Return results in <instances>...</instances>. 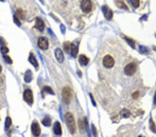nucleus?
<instances>
[{
	"label": "nucleus",
	"instance_id": "7ed1b4c3",
	"mask_svg": "<svg viewBox=\"0 0 156 137\" xmlns=\"http://www.w3.org/2000/svg\"><path fill=\"white\" fill-rule=\"evenodd\" d=\"M102 62L105 67L110 69L114 67V60L112 56H110V55H106L103 58Z\"/></svg>",
	"mask_w": 156,
	"mask_h": 137
},
{
	"label": "nucleus",
	"instance_id": "1a4fd4ad",
	"mask_svg": "<svg viewBox=\"0 0 156 137\" xmlns=\"http://www.w3.org/2000/svg\"><path fill=\"white\" fill-rule=\"evenodd\" d=\"M35 28H36L37 29L40 30V31H42V30H44V22L42 21V19L39 18V17L36 18V20H35Z\"/></svg>",
	"mask_w": 156,
	"mask_h": 137
},
{
	"label": "nucleus",
	"instance_id": "9d476101",
	"mask_svg": "<svg viewBox=\"0 0 156 137\" xmlns=\"http://www.w3.org/2000/svg\"><path fill=\"white\" fill-rule=\"evenodd\" d=\"M102 9H103V13L105 15V17H106V19H108V20H110V19H112V15H113L112 10L110 9L108 6H103Z\"/></svg>",
	"mask_w": 156,
	"mask_h": 137
},
{
	"label": "nucleus",
	"instance_id": "f03ea898",
	"mask_svg": "<svg viewBox=\"0 0 156 137\" xmlns=\"http://www.w3.org/2000/svg\"><path fill=\"white\" fill-rule=\"evenodd\" d=\"M62 97L64 100V102L69 104L71 101L72 97V90L69 87H64L62 91Z\"/></svg>",
	"mask_w": 156,
	"mask_h": 137
},
{
	"label": "nucleus",
	"instance_id": "a211bd4d",
	"mask_svg": "<svg viewBox=\"0 0 156 137\" xmlns=\"http://www.w3.org/2000/svg\"><path fill=\"white\" fill-rule=\"evenodd\" d=\"M71 47H72V44L70 42H66L64 43V50L67 52L69 53L71 50Z\"/></svg>",
	"mask_w": 156,
	"mask_h": 137
},
{
	"label": "nucleus",
	"instance_id": "f704fd0d",
	"mask_svg": "<svg viewBox=\"0 0 156 137\" xmlns=\"http://www.w3.org/2000/svg\"><path fill=\"white\" fill-rule=\"evenodd\" d=\"M2 66L0 65V73L2 72Z\"/></svg>",
	"mask_w": 156,
	"mask_h": 137
},
{
	"label": "nucleus",
	"instance_id": "39448f33",
	"mask_svg": "<svg viewBox=\"0 0 156 137\" xmlns=\"http://www.w3.org/2000/svg\"><path fill=\"white\" fill-rule=\"evenodd\" d=\"M81 7L82 10L85 13H89L92 8V3L90 1H83L81 4Z\"/></svg>",
	"mask_w": 156,
	"mask_h": 137
},
{
	"label": "nucleus",
	"instance_id": "f257e3e1",
	"mask_svg": "<svg viewBox=\"0 0 156 137\" xmlns=\"http://www.w3.org/2000/svg\"><path fill=\"white\" fill-rule=\"evenodd\" d=\"M65 117L66 123L67 125L68 129L70 130V133L71 134H74L75 132H76V126L74 116L71 113H67Z\"/></svg>",
	"mask_w": 156,
	"mask_h": 137
},
{
	"label": "nucleus",
	"instance_id": "cd10ccee",
	"mask_svg": "<svg viewBox=\"0 0 156 137\" xmlns=\"http://www.w3.org/2000/svg\"><path fill=\"white\" fill-rule=\"evenodd\" d=\"M139 91H135V93H133V98L134 99H137L138 97H139Z\"/></svg>",
	"mask_w": 156,
	"mask_h": 137
},
{
	"label": "nucleus",
	"instance_id": "473e14b6",
	"mask_svg": "<svg viewBox=\"0 0 156 137\" xmlns=\"http://www.w3.org/2000/svg\"><path fill=\"white\" fill-rule=\"evenodd\" d=\"M90 97H91V99H92V103H93V105H95V102H94V99H93V98H92V94H90Z\"/></svg>",
	"mask_w": 156,
	"mask_h": 137
},
{
	"label": "nucleus",
	"instance_id": "6ab92c4d",
	"mask_svg": "<svg viewBox=\"0 0 156 137\" xmlns=\"http://www.w3.org/2000/svg\"><path fill=\"white\" fill-rule=\"evenodd\" d=\"M12 124V120L10 117H7L6 119V121H5V127H6V130H8L9 128L11 127Z\"/></svg>",
	"mask_w": 156,
	"mask_h": 137
},
{
	"label": "nucleus",
	"instance_id": "7c9ffc66",
	"mask_svg": "<svg viewBox=\"0 0 156 137\" xmlns=\"http://www.w3.org/2000/svg\"><path fill=\"white\" fill-rule=\"evenodd\" d=\"M130 115V113L128 112H123V116H124V117H128V116Z\"/></svg>",
	"mask_w": 156,
	"mask_h": 137
},
{
	"label": "nucleus",
	"instance_id": "f3484780",
	"mask_svg": "<svg viewBox=\"0 0 156 137\" xmlns=\"http://www.w3.org/2000/svg\"><path fill=\"white\" fill-rule=\"evenodd\" d=\"M31 78H32V73H31L30 70H28L25 73L24 80H25L26 82H29L31 80Z\"/></svg>",
	"mask_w": 156,
	"mask_h": 137
},
{
	"label": "nucleus",
	"instance_id": "2eb2a0df",
	"mask_svg": "<svg viewBox=\"0 0 156 137\" xmlns=\"http://www.w3.org/2000/svg\"><path fill=\"white\" fill-rule=\"evenodd\" d=\"M28 60H29V62H31V64L33 65L35 68L38 67V62H37V61L36 60L35 58L33 56V55H32V54H31L30 56H29Z\"/></svg>",
	"mask_w": 156,
	"mask_h": 137
},
{
	"label": "nucleus",
	"instance_id": "c756f323",
	"mask_svg": "<svg viewBox=\"0 0 156 137\" xmlns=\"http://www.w3.org/2000/svg\"><path fill=\"white\" fill-rule=\"evenodd\" d=\"M14 22H15V23L16 24H17L18 26L21 25V24H20V21H19L18 18H17L16 16H14Z\"/></svg>",
	"mask_w": 156,
	"mask_h": 137
},
{
	"label": "nucleus",
	"instance_id": "bb28decb",
	"mask_svg": "<svg viewBox=\"0 0 156 137\" xmlns=\"http://www.w3.org/2000/svg\"><path fill=\"white\" fill-rule=\"evenodd\" d=\"M92 133L94 136H97V131L94 125H92Z\"/></svg>",
	"mask_w": 156,
	"mask_h": 137
},
{
	"label": "nucleus",
	"instance_id": "5701e85b",
	"mask_svg": "<svg viewBox=\"0 0 156 137\" xmlns=\"http://www.w3.org/2000/svg\"><path fill=\"white\" fill-rule=\"evenodd\" d=\"M125 39H126V40L127 41V42H128V44L131 45V47H133V48H135V42H134L133 40H132L131 39H129V38H128V37H125Z\"/></svg>",
	"mask_w": 156,
	"mask_h": 137
},
{
	"label": "nucleus",
	"instance_id": "c85d7f7f",
	"mask_svg": "<svg viewBox=\"0 0 156 137\" xmlns=\"http://www.w3.org/2000/svg\"><path fill=\"white\" fill-rule=\"evenodd\" d=\"M151 129L152 130V131L153 132H156V127L155 126V125H154L153 122H151Z\"/></svg>",
	"mask_w": 156,
	"mask_h": 137
},
{
	"label": "nucleus",
	"instance_id": "c9c22d12",
	"mask_svg": "<svg viewBox=\"0 0 156 137\" xmlns=\"http://www.w3.org/2000/svg\"><path fill=\"white\" fill-rule=\"evenodd\" d=\"M139 137H142V136H139Z\"/></svg>",
	"mask_w": 156,
	"mask_h": 137
},
{
	"label": "nucleus",
	"instance_id": "2f4dec72",
	"mask_svg": "<svg viewBox=\"0 0 156 137\" xmlns=\"http://www.w3.org/2000/svg\"><path fill=\"white\" fill-rule=\"evenodd\" d=\"M0 43H1L2 45H4V42L3 38H2V37H0Z\"/></svg>",
	"mask_w": 156,
	"mask_h": 137
},
{
	"label": "nucleus",
	"instance_id": "4468645a",
	"mask_svg": "<svg viewBox=\"0 0 156 137\" xmlns=\"http://www.w3.org/2000/svg\"><path fill=\"white\" fill-rule=\"evenodd\" d=\"M79 62L80 64L83 66H85L88 64L89 60L88 58H87L86 56H84V55H81L79 57Z\"/></svg>",
	"mask_w": 156,
	"mask_h": 137
},
{
	"label": "nucleus",
	"instance_id": "b1692460",
	"mask_svg": "<svg viewBox=\"0 0 156 137\" xmlns=\"http://www.w3.org/2000/svg\"><path fill=\"white\" fill-rule=\"evenodd\" d=\"M4 58L5 61H6L8 64H12V62H13L11 58H10L8 56H4Z\"/></svg>",
	"mask_w": 156,
	"mask_h": 137
},
{
	"label": "nucleus",
	"instance_id": "412c9836",
	"mask_svg": "<svg viewBox=\"0 0 156 137\" xmlns=\"http://www.w3.org/2000/svg\"><path fill=\"white\" fill-rule=\"evenodd\" d=\"M116 4L118 5V6H119V8H123V9H126V10L128 9L127 6H126V4L123 2L119 1V2H116Z\"/></svg>",
	"mask_w": 156,
	"mask_h": 137
},
{
	"label": "nucleus",
	"instance_id": "dca6fc26",
	"mask_svg": "<svg viewBox=\"0 0 156 137\" xmlns=\"http://www.w3.org/2000/svg\"><path fill=\"white\" fill-rule=\"evenodd\" d=\"M71 54L73 57H76V55L78 54V47L74 44H72V47H71Z\"/></svg>",
	"mask_w": 156,
	"mask_h": 137
},
{
	"label": "nucleus",
	"instance_id": "4be33fe9",
	"mask_svg": "<svg viewBox=\"0 0 156 137\" xmlns=\"http://www.w3.org/2000/svg\"><path fill=\"white\" fill-rule=\"evenodd\" d=\"M43 90H44V92H47V93H51V94H53V95L54 94V91H53V90H52V89H51V87H48V86L44 87V89H43Z\"/></svg>",
	"mask_w": 156,
	"mask_h": 137
},
{
	"label": "nucleus",
	"instance_id": "20e7f679",
	"mask_svg": "<svg viewBox=\"0 0 156 137\" xmlns=\"http://www.w3.org/2000/svg\"><path fill=\"white\" fill-rule=\"evenodd\" d=\"M137 70V66L135 63L131 62L126 65L124 68V72L128 76H133Z\"/></svg>",
	"mask_w": 156,
	"mask_h": 137
},
{
	"label": "nucleus",
	"instance_id": "6e6552de",
	"mask_svg": "<svg viewBox=\"0 0 156 137\" xmlns=\"http://www.w3.org/2000/svg\"><path fill=\"white\" fill-rule=\"evenodd\" d=\"M31 131L35 136H39L41 133V129L39 124L36 122H33L31 125Z\"/></svg>",
	"mask_w": 156,
	"mask_h": 137
},
{
	"label": "nucleus",
	"instance_id": "a878e982",
	"mask_svg": "<svg viewBox=\"0 0 156 137\" xmlns=\"http://www.w3.org/2000/svg\"><path fill=\"white\" fill-rule=\"evenodd\" d=\"M1 50H2V54H7L8 52V49L6 47H5V46H3V47H2Z\"/></svg>",
	"mask_w": 156,
	"mask_h": 137
},
{
	"label": "nucleus",
	"instance_id": "ddd939ff",
	"mask_svg": "<svg viewBox=\"0 0 156 137\" xmlns=\"http://www.w3.org/2000/svg\"><path fill=\"white\" fill-rule=\"evenodd\" d=\"M16 15L18 19H24L26 17V12L24 11L21 8H19L16 10Z\"/></svg>",
	"mask_w": 156,
	"mask_h": 137
},
{
	"label": "nucleus",
	"instance_id": "423d86ee",
	"mask_svg": "<svg viewBox=\"0 0 156 137\" xmlns=\"http://www.w3.org/2000/svg\"><path fill=\"white\" fill-rule=\"evenodd\" d=\"M37 45H38V47H40L41 49L46 50V49H48V47H49L48 40H47L46 37H40L38 41H37Z\"/></svg>",
	"mask_w": 156,
	"mask_h": 137
},
{
	"label": "nucleus",
	"instance_id": "393cba45",
	"mask_svg": "<svg viewBox=\"0 0 156 137\" xmlns=\"http://www.w3.org/2000/svg\"><path fill=\"white\" fill-rule=\"evenodd\" d=\"M131 4L133 5V6L135 8H137L140 5V2L139 1H137V0H134V1H131Z\"/></svg>",
	"mask_w": 156,
	"mask_h": 137
},
{
	"label": "nucleus",
	"instance_id": "f8f14e48",
	"mask_svg": "<svg viewBox=\"0 0 156 137\" xmlns=\"http://www.w3.org/2000/svg\"><path fill=\"white\" fill-rule=\"evenodd\" d=\"M54 132L56 135H61L62 134V129H61V124L58 121H56L54 123Z\"/></svg>",
	"mask_w": 156,
	"mask_h": 137
},
{
	"label": "nucleus",
	"instance_id": "72a5a7b5",
	"mask_svg": "<svg viewBox=\"0 0 156 137\" xmlns=\"http://www.w3.org/2000/svg\"><path fill=\"white\" fill-rule=\"evenodd\" d=\"M154 104H156V92L155 93V96H154Z\"/></svg>",
	"mask_w": 156,
	"mask_h": 137
},
{
	"label": "nucleus",
	"instance_id": "0eeeda50",
	"mask_svg": "<svg viewBox=\"0 0 156 137\" xmlns=\"http://www.w3.org/2000/svg\"><path fill=\"white\" fill-rule=\"evenodd\" d=\"M24 99L26 102H28V104L31 105L33 102V93H32V91L29 90V89H26L24 92Z\"/></svg>",
	"mask_w": 156,
	"mask_h": 137
},
{
	"label": "nucleus",
	"instance_id": "9b49d317",
	"mask_svg": "<svg viewBox=\"0 0 156 137\" xmlns=\"http://www.w3.org/2000/svg\"><path fill=\"white\" fill-rule=\"evenodd\" d=\"M55 56H56V58L57 59V60L59 62L62 63L64 61V56H63V51H61L60 49H56V51H55Z\"/></svg>",
	"mask_w": 156,
	"mask_h": 137
},
{
	"label": "nucleus",
	"instance_id": "aec40b11",
	"mask_svg": "<svg viewBox=\"0 0 156 137\" xmlns=\"http://www.w3.org/2000/svg\"><path fill=\"white\" fill-rule=\"evenodd\" d=\"M42 123L44 126H47V127L50 126L51 125V119L48 118V117H46L42 120Z\"/></svg>",
	"mask_w": 156,
	"mask_h": 137
}]
</instances>
